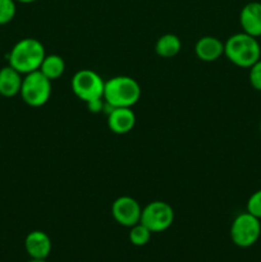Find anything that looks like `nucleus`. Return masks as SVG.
Here are the masks:
<instances>
[{
	"mask_svg": "<svg viewBox=\"0 0 261 262\" xmlns=\"http://www.w3.org/2000/svg\"><path fill=\"white\" fill-rule=\"evenodd\" d=\"M45 56V48L41 41L33 37H26L13 46L8 55V61L10 67L25 76L38 71Z\"/></svg>",
	"mask_w": 261,
	"mask_h": 262,
	"instance_id": "nucleus-1",
	"label": "nucleus"
},
{
	"mask_svg": "<svg viewBox=\"0 0 261 262\" xmlns=\"http://www.w3.org/2000/svg\"><path fill=\"white\" fill-rule=\"evenodd\" d=\"M224 55L234 66L248 69L261 59L260 42L243 31L234 33L224 42Z\"/></svg>",
	"mask_w": 261,
	"mask_h": 262,
	"instance_id": "nucleus-2",
	"label": "nucleus"
},
{
	"mask_svg": "<svg viewBox=\"0 0 261 262\" xmlns=\"http://www.w3.org/2000/svg\"><path fill=\"white\" fill-rule=\"evenodd\" d=\"M141 99V86L135 78L117 76L105 82L104 101L110 107H132Z\"/></svg>",
	"mask_w": 261,
	"mask_h": 262,
	"instance_id": "nucleus-3",
	"label": "nucleus"
},
{
	"mask_svg": "<svg viewBox=\"0 0 261 262\" xmlns=\"http://www.w3.org/2000/svg\"><path fill=\"white\" fill-rule=\"evenodd\" d=\"M72 91L83 102L104 99L105 82L99 73L92 69H81L76 72L71 81Z\"/></svg>",
	"mask_w": 261,
	"mask_h": 262,
	"instance_id": "nucleus-4",
	"label": "nucleus"
},
{
	"mask_svg": "<svg viewBox=\"0 0 261 262\" xmlns=\"http://www.w3.org/2000/svg\"><path fill=\"white\" fill-rule=\"evenodd\" d=\"M51 89L50 79L46 78L40 71H35L25 74L19 95L28 106L40 107L50 100Z\"/></svg>",
	"mask_w": 261,
	"mask_h": 262,
	"instance_id": "nucleus-5",
	"label": "nucleus"
},
{
	"mask_svg": "<svg viewBox=\"0 0 261 262\" xmlns=\"http://www.w3.org/2000/svg\"><path fill=\"white\" fill-rule=\"evenodd\" d=\"M261 235L260 219L250 212L237 215L230 227V238L237 247L248 248L255 245Z\"/></svg>",
	"mask_w": 261,
	"mask_h": 262,
	"instance_id": "nucleus-6",
	"label": "nucleus"
},
{
	"mask_svg": "<svg viewBox=\"0 0 261 262\" xmlns=\"http://www.w3.org/2000/svg\"><path fill=\"white\" fill-rule=\"evenodd\" d=\"M174 222V210L168 202L153 201L142 207L141 220L151 233H161L171 227Z\"/></svg>",
	"mask_w": 261,
	"mask_h": 262,
	"instance_id": "nucleus-7",
	"label": "nucleus"
},
{
	"mask_svg": "<svg viewBox=\"0 0 261 262\" xmlns=\"http://www.w3.org/2000/svg\"><path fill=\"white\" fill-rule=\"evenodd\" d=\"M142 207L137 200L130 196H120L113 202L112 215L118 224L130 228L141 220Z\"/></svg>",
	"mask_w": 261,
	"mask_h": 262,
	"instance_id": "nucleus-8",
	"label": "nucleus"
},
{
	"mask_svg": "<svg viewBox=\"0 0 261 262\" xmlns=\"http://www.w3.org/2000/svg\"><path fill=\"white\" fill-rule=\"evenodd\" d=\"M136 114L132 107H110L107 127L115 135H127L135 128Z\"/></svg>",
	"mask_w": 261,
	"mask_h": 262,
	"instance_id": "nucleus-9",
	"label": "nucleus"
},
{
	"mask_svg": "<svg viewBox=\"0 0 261 262\" xmlns=\"http://www.w3.org/2000/svg\"><path fill=\"white\" fill-rule=\"evenodd\" d=\"M240 25L245 33L260 37L261 36V3L251 2L247 3L241 9Z\"/></svg>",
	"mask_w": 261,
	"mask_h": 262,
	"instance_id": "nucleus-10",
	"label": "nucleus"
},
{
	"mask_svg": "<svg viewBox=\"0 0 261 262\" xmlns=\"http://www.w3.org/2000/svg\"><path fill=\"white\" fill-rule=\"evenodd\" d=\"M25 248L31 258L46 260L51 252V239L42 230H33L26 237Z\"/></svg>",
	"mask_w": 261,
	"mask_h": 262,
	"instance_id": "nucleus-11",
	"label": "nucleus"
},
{
	"mask_svg": "<svg viewBox=\"0 0 261 262\" xmlns=\"http://www.w3.org/2000/svg\"><path fill=\"white\" fill-rule=\"evenodd\" d=\"M194 53L200 60L211 63L224 55V42L215 36H204L197 40Z\"/></svg>",
	"mask_w": 261,
	"mask_h": 262,
	"instance_id": "nucleus-12",
	"label": "nucleus"
},
{
	"mask_svg": "<svg viewBox=\"0 0 261 262\" xmlns=\"http://www.w3.org/2000/svg\"><path fill=\"white\" fill-rule=\"evenodd\" d=\"M23 74L8 64L0 68V95L4 97H14L19 95Z\"/></svg>",
	"mask_w": 261,
	"mask_h": 262,
	"instance_id": "nucleus-13",
	"label": "nucleus"
},
{
	"mask_svg": "<svg viewBox=\"0 0 261 262\" xmlns=\"http://www.w3.org/2000/svg\"><path fill=\"white\" fill-rule=\"evenodd\" d=\"M182 49V41L174 33H165L160 36L155 43V51L161 58H173L178 55Z\"/></svg>",
	"mask_w": 261,
	"mask_h": 262,
	"instance_id": "nucleus-14",
	"label": "nucleus"
},
{
	"mask_svg": "<svg viewBox=\"0 0 261 262\" xmlns=\"http://www.w3.org/2000/svg\"><path fill=\"white\" fill-rule=\"evenodd\" d=\"M38 71L50 81H55V79L60 78L66 72V61L60 55L50 54L44 58Z\"/></svg>",
	"mask_w": 261,
	"mask_h": 262,
	"instance_id": "nucleus-15",
	"label": "nucleus"
},
{
	"mask_svg": "<svg viewBox=\"0 0 261 262\" xmlns=\"http://www.w3.org/2000/svg\"><path fill=\"white\" fill-rule=\"evenodd\" d=\"M151 230L148 228H146L142 223H138V224L130 227L129 232V241L133 246H137V247H142V246L147 245L151 239Z\"/></svg>",
	"mask_w": 261,
	"mask_h": 262,
	"instance_id": "nucleus-16",
	"label": "nucleus"
},
{
	"mask_svg": "<svg viewBox=\"0 0 261 262\" xmlns=\"http://www.w3.org/2000/svg\"><path fill=\"white\" fill-rule=\"evenodd\" d=\"M17 13L15 0H0V26H5L12 22Z\"/></svg>",
	"mask_w": 261,
	"mask_h": 262,
	"instance_id": "nucleus-17",
	"label": "nucleus"
},
{
	"mask_svg": "<svg viewBox=\"0 0 261 262\" xmlns=\"http://www.w3.org/2000/svg\"><path fill=\"white\" fill-rule=\"evenodd\" d=\"M246 211L261 220V189L251 194L246 205Z\"/></svg>",
	"mask_w": 261,
	"mask_h": 262,
	"instance_id": "nucleus-18",
	"label": "nucleus"
},
{
	"mask_svg": "<svg viewBox=\"0 0 261 262\" xmlns=\"http://www.w3.org/2000/svg\"><path fill=\"white\" fill-rule=\"evenodd\" d=\"M248 72V81L253 90L261 92V59L256 61L252 67H250Z\"/></svg>",
	"mask_w": 261,
	"mask_h": 262,
	"instance_id": "nucleus-19",
	"label": "nucleus"
},
{
	"mask_svg": "<svg viewBox=\"0 0 261 262\" xmlns=\"http://www.w3.org/2000/svg\"><path fill=\"white\" fill-rule=\"evenodd\" d=\"M102 100H104V99H102ZM102 100H96V101L89 102V104H87V107H89L90 112L99 113L100 110L102 109V106H104V102H102Z\"/></svg>",
	"mask_w": 261,
	"mask_h": 262,
	"instance_id": "nucleus-20",
	"label": "nucleus"
},
{
	"mask_svg": "<svg viewBox=\"0 0 261 262\" xmlns=\"http://www.w3.org/2000/svg\"><path fill=\"white\" fill-rule=\"evenodd\" d=\"M18 3H22V4H30V3H35L36 0H15Z\"/></svg>",
	"mask_w": 261,
	"mask_h": 262,
	"instance_id": "nucleus-21",
	"label": "nucleus"
},
{
	"mask_svg": "<svg viewBox=\"0 0 261 262\" xmlns=\"http://www.w3.org/2000/svg\"><path fill=\"white\" fill-rule=\"evenodd\" d=\"M28 262H46V260H40V258H32V260H30Z\"/></svg>",
	"mask_w": 261,
	"mask_h": 262,
	"instance_id": "nucleus-22",
	"label": "nucleus"
},
{
	"mask_svg": "<svg viewBox=\"0 0 261 262\" xmlns=\"http://www.w3.org/2000/svg\"><path fill=\"white\" fill-rule=\"evenodd\" d=\"M260 133H261V120H260Z\"/></svg>",
	"mask_w": 261,
	"mask_h": 262,
	"instance_id": "nucleus-23",
	"label": "nucleus"
}]
</instances>
